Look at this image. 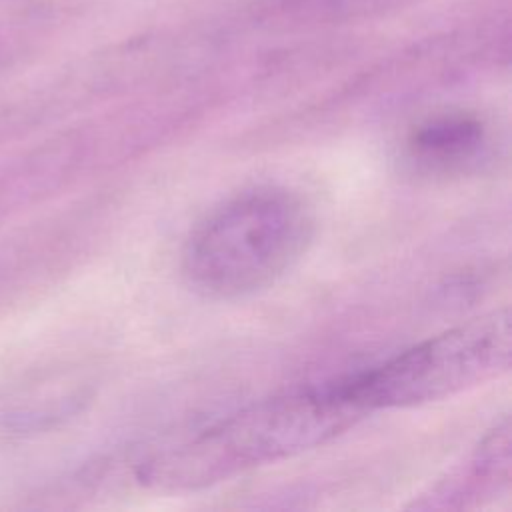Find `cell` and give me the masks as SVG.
<instances>
[{
  "instance_id": "6da1fadb",
  "label": "cell",
  "mask_w": 512,
  "mask_h": 512,
  "mask_svg": "<svg viewBox=\"0 0 512 512\" xmlns=\"http://www.w3.org/2000/svg\"><path fill=\"white\" fill-rule=\"evenodd\" d=\"M366 414L344 376L256 400L152 454L140 466V480L162 490L206 488L316 448Z\"/></svg>"
},
{
  "instance_id": "3957f363",
  "label": "cell",
  "mask_w": 512,
  "mask_h": 512,
  "mask_svg": "<svg viewBox=\"0 0 512 512\" xmlns=\"http://www.w3.org/2000/svg\"><path fill=\"white\" fill-rule=\"evenodd\" d=\"M506 306L468 318L388 360L344 376L356 402L374 410L414 408L486 384L510 366Z\"/></svg>"
},
{
  "instance_id": "7a4b0ae2",
  "label": "cell",
  "mask_w": 512,
  "mask_h": 512,
  "mask_svg": "<svg viewBox=\"0 0 512 512\" xmlns=\"http://www.w3.org/2000/svg\"><path fill=\"white\" fill-rule=\"evenodd\" d=\"M308 200L282 184H256L212 206L188 232L180 274L200 298L234 302L284 278L314 238Z\"/></svg>"
},
{
  "instance_id": "277c9868",
  "label": "cell",
  "mask_w": 512,
  "mask_h": 512,
  "mask_svg": "<svg viewBox=\"0 0 512 512\" xmlns=\"http://www.w3.org/2000/svg\"><path fill=\"white\" fill-rule=\"evenodd\" d=\"M488 128L476 114L444 112L420 122L406 138L414 166L430 174H454L476 166L488 154Z\"/></svg>"
},
{
  "instance_id": "5b68a950",
  "label": "cell",
  "mask_w": 512,
  "mask_h": 512,
  "mask_svg": "<svg viewBox=\"0 0 512 512\" xmlns=\"http://www.w3.org/2000/svg\"><path fill=\"white\" fill-rule=\"evenodd\" d=\"M510 480V424L502 416L478 442L466 468L452 480L440 482L428 502L418 506H466L490 492L506 488Z\"/></svg>"
}]
</instances>
